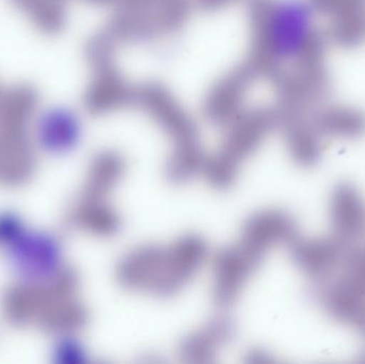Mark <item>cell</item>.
Here are the masks:
<instances>
[{"label":"cell","instance_id":"cell-1","mask_svg":"<svg viewBox=\"0 0 365 364\" xmlns=\"http://www.w3.org/2000/svg\"><path fill=\"white\" fill-rule=\"evenodd\" d=\"M262 27L268 57L278 63H292L312 43L314 11L307 0H274L264 13Z\"/></svg>","mask_w":365,"mask_h":364},{"label":"cell","instance_id":"cell-2","mask_svg":"<svg viewBox=\"0 0 365 364\" xmlns=\"http://www.w3.org/2000/svg\"><path fill=\"white\" fill-rule=\"evenodd\" d=\"M353 246L332 234L298 239L294 241V260L307 277L321 284L343 269Z\"/></svg>","mask_w":365,"mask_h":364},{"label":"cell","instance_id":"cell-3","mask_svg":"<svg viewBox=\"0 0 365 364\" xmlns=\"http://www.w3.org/2000/svg\"><path fill=\"white\" fill-rule=\"evenodd\" d=\"M317 298L332 320L351 327L365 340V293L341 275L319 284Z\"/></svg>","mask_w":365,"mask_h":364},{"label":"cell","instance_id":"cell-4","mask_svg":"<svg viewBox=\"0 0 365 364\" xmlns=\"http://www.w3.org/2000/svg\"><path fill=\"white\" fill-rule=\"evenodd\" d=\"M332 235L349 245L365 235V199L359 188L349 182L334 186L329 198Z\"/></svg>","mask_w":365,"mask_h":364},{"label":"cell","instance_id":"cell-5","mask_svg":"<svg viewBox=\"0 0 365 364\" xmlns=\"http://www.w3.org/2000/svg\"><path fill=\"white\" fill-rule=\"evenodd\" d=\"M342 271L343 277L365 293V244L351 247Z\"/></svg>","mask_w":365,"mask_h":364}]
</instances>
